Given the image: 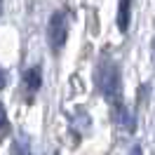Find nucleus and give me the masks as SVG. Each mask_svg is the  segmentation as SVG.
I'll use <instances>...</instances> for the list:
<instances>
[{"label":"nucleus","mask_w":155,"mask_h":155,"mask_svg":"<svg viewBox=\"0 0 155 155\" xmlns=\"http://www.w3.org/2000/svg\"><path fill=\"white\" fill-rule=\"evenodd\" d=\"M66 33H68L66 17L61 12H54L52 19H49V26H47V40H49L52 52H61L64 42H66Z\"/></svg>","instance_id":"obj_1"},{"label":"nucleus","mask_w":155,"mask_h":155,"mask_svg":"<svg viewBox=\"0 0 155 155\" xmlns=\"http://www.w3.org/2000/svg\"><path fill=\"white\" fill-rule=\"evenodd\" d=\"M24 82H26V87H28L31 94H35L42 85V73H40L38 66H33L31 71H26V75H24Z\"/></svg>","instance_id":"obj_2"},{"label":"nucleus","mask_w":155,"mask_h":155,"mask_svg":"<svg viewBox=\"0 0 155 155\" xmlns=\"http://www.w3.org/2000/svg\"><path fill=\"white\" fill-rule=\"evenodd\" d=\"M2 125H5V106L0 104V129H2Z\"/></svg>","instance_id":"obj_5"},{"label":"nucleus","mask_w":155,"mask_h":155,"mask_svg":"<svg viewBox=\"0 0 155 155\" xmlns=\"http://www.w3.org/2000/svg\"><path fill=\"white\" fill-rule=\"evenodd\" d=\"M129 12H132V2L129 0H122L117 5V28L125 33L129 28Z\"/></svg>","instance_id":"obj_3"},{"label":"nucleus","mask_w":155,"mask_h":155,"mask_svg":"<svg viewBox=\"0 0 155 155\" xmlns=\"http://www.w3.org/2000/svg\"><path fill=\"white\" fill-rule=\"evenodd\" d=\"M132 155H141V148H139V146H136L134 150H132Z\"/></svg>","instance_id":"obj_6"},{"label":"nucleus","mask_w":155,"mask_h":155,"mask_svg":"<svg viewBox=\"0 0 155 155\" xmlns=\"http://www.w3.org/2000/svg\"><path fill=\"white\" fill-rule=\"evenodd\" d=\"M7 85V73H5V68H0V89Z\"/></svg>","instance_id":"obj_4"}]
</instances>
